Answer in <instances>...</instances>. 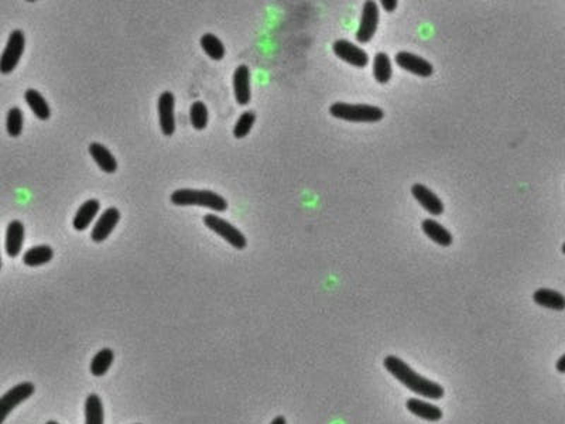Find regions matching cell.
<instances>
[{
  "label": "cell",
  "mask_w": 565,
  "mask_h": 424,
  "mask_svg": "<svg viewBox=\"0 0 565 424\" xmlns=\"http://www.w3.org/2000/svg\"><path fill=\"white\" fill-rule=\"evenodd\" d=\"M25 47V37L21 30L11 31L0 57V72L10 73L17 66Z\"/></svg>",
  "instance_id": "4"
},
{
  "label": "cell",
  "mask_w": 565,
  "mask_h": 424,
  "mask_svg": "<svg viewBox=\"0 0 565 424\" xmlns=\"http://www.w3.org/2000/svg\"><path fill=\"white\" fill-rule=\"evenodd\" d=\"M89 153L93 157L95 163L105 171V172H114L117 170V161L114 158V155L100 143L93 141L89 146Z\"/></svg>",
  "instance_id": "17"
},
{
  "label": "cell",
  "mask_w": 565,
  "mask_h": 424,
  "mask_svg": "<svg viewBox=\"0 0 565 424\" xmlns=\"http://www.w3.org/2000/svg\"><path fill=\"white\" fill-rule=\"evenodd\" d=\"M393 73L391 61L387 54L377 52L373 61V75L379 83H386L390 81Z\"/></svg>",
  "instance_id": "23"
},
{
  "label": "cell",
  "mask_w": 565,
  "mask_h": 424,
  "mask_svg": "<svg viewBox=\"0 0 565 424\" xmlns=\"http://www.w3.org/2000/svg\"><path fill=\"white\" fill-rule=\"evenodd\" d=\"M52 249L48 245H38L34 246L31 249H28L24 254H23V261L27 266L35 267V266H41L48 263L52 259Z\"/></svg>",
  "instance_id": "22"
},
{
  "label": "cell",
  "mask_w": 565,
  "mask_h": 424,
  "mask_svg": "<svg viewBox=\"0 0 565 424\" xmlns=\"http://www.w3.org/2000/svg\"><path fill=\"white\" fill-rule=\"evenodd\" d=\"M203 222L210 230H213L216 235L222 236L233 247H236V249L246 247L247 242H246L244 235L237 228H234L232 223H229L227 220L219 218L218 215L206 213L203 216Z\"/></svg>",
  "instance_id": "5"
},
{
  "label": "cell",
  "mask_w": 565,
  "mask_h": 424,
  "mask_svg": "<svg viewBox=\"0 0 565 424\" xmlns=\"http://www.w3.org/2000/svg\"><path fill=\"white\" fill-rule=\"evenodd\" d=\"M103 404L97 394L92 393L85 401V424H103Z\"/></svg>",
  "instance_id": "21"
},
{
  "label": "cell",
  "mask_w": 565,
  "mask_h": 424,
  "mask_svg": "<svg viewBox=\"0 0 565 424\" xmlns=\"http://www.w3.org/2000/svg\"><path fill=\"white\" fill-rule=\"evenodd\" d=\"M254 122H256V114H254L253 112H250V110L243 112V113L240 114V117L237 119L234 127H233V134H234V137H236V139H243L244 136H247L249 131L251 130Z\"/></svg>",
  "instance_id": "28"
},
{
  "label": "cell",
  "mask_w": 565,
  "mask_h": 424,
  "mask_svg": "<svg viewBox=\"0 0 565 424\" xmlns=\"http://www.w3.org/2000/svg\"><path fill=\"white\" fill-rule=\"evenodd\" d=\"M24 240V225L20 220H11L6 229V253L10 257L18 256Z\"/></svg>",
  "instance_id": "15"
},
{
  "label": "cell",
  "mask_w": 565,
  "mask_h": 424,
  "mask_svg": "<svg viewBox=\"0 0 565 424\" xmlns=\"http://www.w3.org/2000/svg\"><path fill=\"white\" fill-rule=\"evenodd\" d=\"M119 219H120V212H119L117 208L110 206V208L105 209L102 212V215L97 218V220L93 225V228H92V232H90L92 240L96 242V243H100V242L106 240L107 236L116 228Z\"/></svg>",
  "instance_id": "9"
},
{
  "label": "cell",
  "mask_w": 565,
  "mask_h": 424,
  "mask_svg": "<svg viewBox=\"0 0 565 424\" xmlns=\"http://www.w3.org/2000/svg\"><path fill=\"white\" fill-rule=\"evenodd\" d=\"M201 47L215 61H220L225 57V45L223 42L212 33H206L201 37Z\"/></svg>",
  "instance_id": "24"
},
{
  "label": "cell",
  "mask_w": 565,
  "mask_h": 424,
  "mask_svg": "<svg viewBox=\"0 0 565 424\" xmlns=\"http://www.w3.org/2000/svg\"><path fill=\"white\" fill-rule=\"evenodd\" d=\"M381 7H383L386 11H393V10H396V7H397V0H383V1H381Z\"/></svg>",
  "instance_id": "29"
},
{
  "label": "cell",
  "mask_w": 565,
  "mask_h": 424,
  "mask_svg": "<svg viewBox=\"0 0 565 424\" xmlns=\"http://www.w3.org/2000/svg\"><path fill=\"white\" fill-rule=\"evenodd\" d=\"M329 112L333 117L346 122H364L373 123L383 119L384 113L380 107L371 105H352L345 102H336L331 105Z\"/></svg>",
  "instance_id": "3"
},
{
  "label": "cell",
  "mask_w": 565,
  "mask_h": 424,
  "mask_svg": "<svg viewBox=\"0 0 565 424\" xmlns=\"http://www.w3.org/2000/svg\"><path fill=\"white\" fill-rule=\"evenodd\" d=\"M396 62L403 69L410 71L411 73L418 75V76H429L434 72L432 65L427 59H424V58H421L418 55L410 54L407 51L397 52L396 54Z\"/></svg>",
  "instance_id": "11"
},
{
  "label": "cell",
  "mask_w": 565,
  "mask_h": 424,
  "mask_svg": "<svg viewBox=\"0 0 565 424\" xmlns=\"http://www.w3.org/2000/svg\"><path fill=\"white\" fill-rule=\"evenodd\" d=\"M34 384L31 382H21L13 386L0 397V424L4 423L7 416L24 400L34 393Z\"/></svg>",
  "instance_id": "6"
},
{
  "label": "cell",
  "mask_w": 565,
  "mask_h": 424,
  "mask_svg": "<svg viewBox=\"0 0 565 424\" xmlns=\"http://www.w3.org/2000/svg\"><path fill=\"white\" fill-rule=\"evenodd\" d=\"M332 49L338 58L343 59L345 62L353 66L363 68L369 62V55L362 48H359L357 45L352 44L347 40H336L332 45Z\"/></svg>",
  "instance_id": "8"
},
{
  "label": "cell",
  "mask_w": 565,
  "mask_h": 424,
  "mask_svg": "<svg viewBox=\"0 0 565 424\" xmlns=\"http://www.w3.org/2000/svg\"><path fill=\"white\" fill-rule=\"evenodd\" d=\"M189 119L191 123L194 126V129L196 130H203L208 124V109L206 105L201 100H196L191 105L189 109Z\"/></svg>",
  "instance_id": "26"
},
{
  "label": "cell",
  "mask_w": 565,
  "mask_h": 424,
  "mask_svg": "<svg viewBox=\"0 0 565 424\" xmlns=\"http://www.w3.org/2000/svg\"><path fill=\"white\" fill-rule=\"evenodd\" d=\"M175 98L172 92L165 90L158 98V116H160V126L161 131L165 136H171L175 130Z\"/></svg>",
  "instance_id": "10"
},
{
  "label": "cell",
  "mask_w": 565,
  "mask_h": 424,
  "mask_svg": "<svg viewBox=\"0 0 565 424\" xmlns=\"http://www.w3.org/2000/svg\"><path fill=\"white\" fill-rule=\"evenodd\" d=\"M171 202L178 206H188V205L206 206L216 212H223L227 209L226 199L222 195L209 189L179 188L171 194Z\"/></svg>",
  "instance_id": "2"
},
{
  "label": "cell",
  "mask_w": 565,
  "mask_h": 424,
  "mask_svg": "<svg viewBox=\"0 0 565 424\" xmlns=\"http://www.w3.org/2000/svg\"><path fill=\"white\" fill-rule=\"evenodd\" d=\"M99 209H100V204H99L97 199L92 198V199L85 201V202L79 206L78 212H76L75 216H73V220H72L73 228H75L76 230H79V232L85 230V229L90 225V222L95 219V216L97 215Z\"/></svg>",
  "instance_id": "16"
},
{
  "label": "cell",
  "mask_w": 565,
  "mask_h": 424,
  "mask_svg": "<svg viewBox=\"0 0 565 424\" xmlns=\"http://www.w3.org/2000/svg\"><path fill=\"white\" fill-rule=\"evenodd\" d=\"M0 269H1V256H0Z\"/></svg>",
  "instance_id": "33"
},
{
  "label": "cell",
  "mask_w": 565,
  "mask_h": 424,
  "mask_svg": "<svg viewBox=\"0 0 565 424\" xmlns=\"http://www.w3.org/2000/svg\"><path fill=\"white\" fill-rule=\"evenodd\" d=\"M421 226H422V232L429 239H432L435 243H438L441 246H449L452 243L451 232L446 228H444L441 223H438L436 220L424 219Z\"/></svg>",
  "instance_id": "19"
},
{
  "label": "cell",
  "mask_w": 565,
  "mask_h": 424,
  "mask_svg": "<svg viewBox=\"0 0 565 424\" xmlns=\"http://www.w3.org/2000/svg\"><path fill=\"white\" fill-rule=\"evenodd\" d=\"M23 122H24V116L20 107H11L7 112V120H6V127H7V133L11 137H17L21 134L23 130Z\"/></svg>",
  "instance_id": "27"
},
{
  "label": "cell",
  "mask_w": 565,
  "mask_h": 424,
  "mask_svg": "<svg viewBox=\"0 0 565 424\" xmlns=\"http://www.w3.org/2000/svg\"><path fill=\"white\" fill-rule=\"evenodd\" d=\"M383 363L386 370L412 393L432 400H439L444 396L445 391L439 383L418 375L403 359L394 355H388L384 358Z\"/></svg>",
  "instance_id": "1"
},
{
  "label": "cell",
  "mask_w": 565,
  "mask_h": 424,
  "mask_svg": "<svg viewBox=\"0 0 565 424\" xmlns=\"http://www.w3.org/2000/svg\"><path fill=\"white\" fill-rule=\"evenodd\" d=\"M113 359H114V353H113L112 349H109V348L100 349V351L92 358V362H90V372H92V375H95V376H103V375L109 370V367L112 366Z\"/></svg>",
  "instance_id": "25"
},
{
  "label": "cell",
  "mask_w": 565,
  "mask_h": 424,
  "mask_svg": "<svg viewBox=\"0 0 565 424\" xmlns=\"http://www.w3.org/2000/svg\"><path fill=\"white\" fill-rule=\"evenodd\" d=\"M233 90L239 105H247L250 100V71L247 65H239L233 72Z\"/></svg>",
  "instance_id": "13"
},
{
  "label": "cell",
  "mask_w": 565,
  "mask_h": 424,
  "mask_svg": "<svg viewBox=\"0 0 565 424\" xmlns=\"http://www.w3.org/2000/svg\"><path fill=\"white\" fill-rule=\"evenodd\" d=\"M270 424H287V420L284 416H277Z\"/></svg>",
  "instance_id": "30"
},
{
  "label": "cell",
  "mask_w": 565,
  "mask_h": 424,
  "mask_svg": "<svg viewBox=\"0 0 565 424\" xmlns=\"http://www.w3.org/2000/svg\"><path fill=\"white\" fill-rule=\"evenodd\" d=\"M47 424H58V423H56V421H54V420H49Z\"/></svg>",
  "instance_id": "32"
},
{
  "label": "cell",
  "mask_w": 565,
  "mask_h": 424,
  "mask_svg": "<svg viewBox=\"0 0 565 424\" xmlns=\"http://www.w3.org/2000/svg\"><path fill=\"white\" fill-rule=\"evenodd\" d=\"M379 24V7L374 1H366L362 11L360 25L356 33L359 42H369L374 35Z\"/></svg>",
  "instance_id": "7"
},
{
  "label": "cell",
  "mask_w": 565,
  "mask_h": 424,
  "mask_svg": "<svg viewBox=\"0 0 565 424\" xmlns=\"http://www.w3.org/2000/svg\"><path fill=\"white\" fill-rule=\"evenodd\" d=\"M564 362H565V356H561L559 360H558V370H559V372H565V369H564Z\"/></svg>",
  "instance_id": "31"
},
{
  "label": "cell",
  "mask_w": 565,
  "mask_h": 424,
  "mask_svg": "<svg viewBox=\"0 0 565 424\" xmlns=\"http://www.w3.org/2000/svg\"><path fill=\"white\" fill-rule=\"evenodd\" d=\"M24 99H25L27 105L30 106V109L32 110V113L38 119H41V120L49 119L51 109H49L47 100L44 99V96L37 89H27L24 93Z\"/></svg>",
  "instance_id": "20"
},
{
  "label": "cell",
  "mask_w": 565,
  "mask_h": 424,
  "mask_svg": "<svg viewBox=\"0 0 565 424\" xmlns=\"http://www.w3.org/2000/svg\"><path fill=\"white\" fill-rule=\"evenodd\" d=\"M534 301L545 308L554 310V311H562L565 308V298L561 293L549 288H538L534 295Z\"/></svg>",
  "instance_id": "18"
},
{
  "label": "cell",
  "mask_w": 565,
  "mask_h": 424,
  "mask_svg": "<svg viewBox=\"0 0 565 424\" xmlns=\"http://www.w3.org/2000/svg\"><path fill=\"white\" fill-rule=\"evenodd\" d=\"M405 406H407V410L410 413H412L414 416H417V417H420L422 420L438 421V420L442 418V410L438 406H435L432 403H428L425 400H421L418 397L407 399Z\"/></svg>",
  "instance_id": "14"
},
{
  "label": "cell",
  "mask_w": 565,
  "mask_h": 424,
  "mask_svg": "<svg viewBox=\"0 0 565 424\" xmlns=\"http://www.w3.org/2000/svg\"><path fill=\"white\" fill-rule=\"evenodd\" d=\"M411 192L414 198L422 205V208L428 211L431 215L438 216L444 212V204L441 198H438V195L434 194L428 187L422 184H414L411 187Z\"/></svg>",
  "instance_id": "12"
}]
</instances>
